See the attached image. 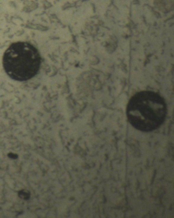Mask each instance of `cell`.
I'll return each instance as SVG.
<instances>
[{
	"instance_id": "cell-1",
	"label": "cell",
	"mask_w": 174,
	"mask_h": 218,
	"mask_svg": "<svg viewBox=\"0 0 174 218\" xmlns=\"http://www.w3.org/2000/svg\"><path fill=\"white\" fill-rule=\"evenodd\" d=\"M167 106L157 93L142 91L136 93L129 101L127 116L130 123L142 132H150L160 127L165 121Z\"/></svg>"
},
{
	"instance_id": "cell-2",
	"label": "cell",
	"mask_w": 174,
	"mask_h": 218,
	"mask_svg": "<svg viewBox=\"0 0 174 218\" xmlns=\"http://www.w3.org/2000/svg\"><path fill=\"white\" fill-rule=\"evenodd\" d=\"M3 65L10 78L23 82L38 74L41 57L33 45L26 42H17L11 44L4 53Z\"/></svg>"
},
{
	"instance_id": "cell-3",
	"label": "cell",
	"mask_w": 174,
	"mask_h": 218,
	"mask_svg": "<svg viewBox=\"0 0 174 218\" xmlns=\"http://www.w3.org/2000/svg\"><path fill=\"white\" fill-rule=\"evenodd\" d=\"M19 197L23 200H28L30 197V193L27 190H22L19 191L18 193Z\"/></svg>"
},
{
	"instance_id": "cell-4",
	"label": "cell",
	"mask_w": 174,
	"mask_h": 218,
	"mask_svg": "<svg viewBox=\"0 0 174 218\" xmlns=\"http://www.w3.org/2000/svg\"><path fill=\"white\" fill-rule=\"evenodd\" d=\"M8 157H9L10 158H12V159H17L18 158V155L17 154H14L13 153H8Z\"/></svg>"
}]
</instances>
